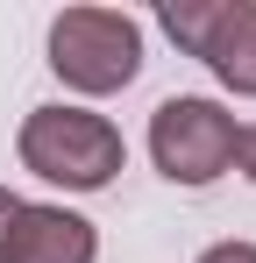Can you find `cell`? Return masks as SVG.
I'll list each match as a JSON object with an SVG mask.
<instances>
[{
  "label": "cell",
  "mask_w": 256,
  "mask_h": 263,
  "mask_svg": "<svg viewBox=\"0 0 256 263\" xmlns=\"http://www.w3.org/2000/svg\"><path fill=\"white\" fill-rule=\"evenodd\" d=\"M235 171L256 185V121H242V135H235Z\"/></svg>",
  "instance_id": "52a82bcc"
},
{
  "label": "cell",
  "mask_w": 256,
  "mask_h": 263,
  "mask_svg": "<svg viewBox=\"0 0 256 263\" xmlns=\"http://www.w3.org/2000/svg\"><path fill=\"white\" fill-rule=\"evenodd\" d=\"M50 71L79 100H114L142 79V22L128 7H64L50 14Z\"/></svg>",
  "instance_id": "7a4b0ae2"
},
{
  "label": "cell",
  "mask_w": 256,
  "mask_h": 263,
  "mask_svg": "<svg viewBox=\"0 0 256 263\" xmlns=\"http://www.w3.org/2000/svg\"><path fill=\"white\" fill-rule=\"evenodd\" d=\"M192 263H256V242H242V235H228V242H213V249H199Z\"/></svg>",
  "instance_id": "8992f818"
},
{
  "label": "cell",
  "mask_w": 256,
  "mask_h": 263,
  "mask_svg": "<svg viewBox=\"0 0 256 263\" xmlns=\"http://www.w3.org/2000/svg\"><path fill=\"white\" fill-rule=\"evenodd\" d=\"M0 263H100V228L57 199H22Z\"/></svg>",
  "instance_id": "277c9868"
},
{
  "label": "cell",
  "mask_w": 256,
  "mask_h": 263,
  "mask_svg": "<svg viewBox=\"0 0 256 263\" xmlns=\"http://www.w3.org/2000/svg\"><path fill=\"white\" fill-rule=\"evenodd\" d=\"M192 57L213 71V86H221V92L256 100V0H213Z\"/></svg>",
  "instance_id": "5b68a950"
},
{
  "label": "cell",
  "mask_w": 256,
  "mask_h": 263,
  "mask_svg": "<svg viewBox=\"0 0 256 263\" xmlns=\"http://www.w3.org/2000/svg\"><path fill=\"white\" fill-rule=\"evenodd\" d=\"M235 135H242V121L213 92H171L150 114V164L185 192H207L235 171Z\"/></svg>",
  "instance_id": "3957f363"
},
{
  "label": "cell",
  "mask_w": 256,
  "mask_h": 263,
  "mask_svg": "<svg viewBox=\"0 0 256 263\" xmlns=\"http://www.w3.org/2000/svg\"><path fill=\"white\" fill-rule=\"evenodd\" d=\"M14 214H22V192H14V185H0V249H7V228H14Z\"/></svg>",
  "instance_id": "ba28073f"
},
{
  "label": "cell",
  "mask_w": 256,
  "mask_h": 263,
  "mask_svg": "<svg viewBox=\"0 0 256 263\" xmlns=\"http://www.w3.org/2000/svg\"><path fill=\"white\" fill-rule=\"evenodd\" d=\"M14 164L57 192H107L128 171V142L107 114H93L79 100H50L29 107L14 128Z\"/></svg>",
  "instance_id": "6da1fadb"
}]
</instances>
